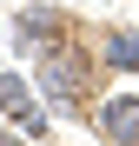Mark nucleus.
<instances>
[{
    "mask_svg": "<svg viewBox=\"0 0 139 146\" xmlns=\"http://www.w3.org/2000/svg\"><path fill=\"white\" fill-rule=\"evenodd\" d=\"M93 73H99L93 46H80V40H53V46H40V53H33V93H40L53 113H73V106H86Z\"/></svg>",
    "mask_w": 139,
    "mask_h": 146,
    "instance_id": "1",
    "label": "nucleus"
},
{
    "mask_svg": "<svg viewBox=\"0 0 139 146\" xmlns=\"http://www.w3.org/2000/svg\"><path fill=\"white\" fill-rule=\"evenodd\" d=\"M73 27H80V20L66 13V7L33 0V7L13 13V46H20V53H40V46H53V40H73Z\"/></svg>",
    "mask_w": 139,
    "mask_h": 146,
    "instance_id": "2",
    "label": "nucleus"
},
{
    "mask_svg": "<svg viewBox=\"0 0 139 146\" xmlns=\"http://www.w3.org/2000/svg\"><path fill=\"white\" fill-rule=\"evenodd\" d=\"M93 126H99L106 146H139V93H106Z\"/></svg>",
    "mask_w": 139,
    "mask_h": 146,
    "instance_id": "3",
    "label": "nucleus"
},
{
    "mask_svg": "<svg viewBox=\"0 0 139 146\" xmlns=\"http://www.w3.org/2000/svg\"><path fill=\"white\" fill-rule=\"evenodd\" d=\"M99 66L139 80V27H106V33H99Z\"/></svg>",
    "mask_w": 139,
    "mask_h": 146,
    "instance_id": "4",
    "label": "nucleus"
},
{
    "mask_svg": "<svg viewBox=\"0 0 139 146\" xmlns=\"http://www.w3.org/2000/svg\"><path fill=\"white\" fill-rule=\"evenodd\" d=\"M33 106V73H0V119H13L20 126V113Z\"/></svg>",
    "mask_w": 139,
    "mask_h": 146,
    "instance_id": "5",
    "label": "nucleus"
},
{
    "mask_svg": "<svg viewBox=\"0 0 139 146\" xmlns=\"http://www.w3.org/2000/svg\"><path fill=\"white\" fill-rule=\"evenodd\" d=\"M27 133H13V119H0V146H20Z\"/></svg>",
    "mask_w": 139,
    "mask_h": 146,
    "instance_id": "6",
    "label": "nucleus"
}]
</instances>
